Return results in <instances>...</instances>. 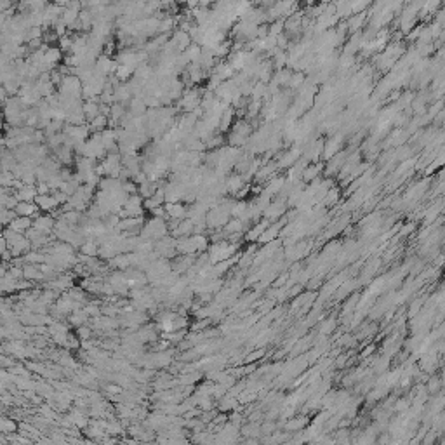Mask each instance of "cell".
I'll list each match as a JSON object with an SVG mask.
<instances>
[{"instance_id": "1", "label": "cell", "mask_w": 445, "mask_h": 445, "mask_svg": "<svg viewBox=\"0 0 445 445\" xmlns=\"http://www.w3.org/2000/svg\"><path fill=\"white\" fill-rule=\"evenodd\" d=\"M287 204H285V198H282V197H279V198H273L268 204V207L263 211V217L268 221H277L280 219V217L283 216V214L287 213Z\"/></svg>"}, {"instance_id": "2", "label": "cell", "mask_w": 445, "mask_h": 445, "mask_svg": "<svg viewBox=\"0 0 445 445\" xmlns=\"http://www.w3.org/2000/svg\"><path fill=\"white\" fill-rule=\"evenodd\" d=\"M54 225H56V217H54V214H50V213H40L38 216L33 217V223H32V226H33L35 230L46 233V235H49V233L54 230Z\"/></svg>"}, {"instance_id": "3", "label": "cell", "mask_w": 445, "mask_h": 445, "mask_svg": "<svg viewBox=\"0 0 445 445\" xmlns=\"http://www.w3.org/2000/svg\"><path fill=\"white\" fill-rule=\"evenodd\" d=\"M299 158H301V148L299 146H296V148H291L289 151L280 153L279 157H275V162H277L279 171H282V169H289V167H291L292 164L297 162Z\"/></svg>"}, {"instance_id": "4", "label": "cell", "mask_w": 445, "mask_h": 445, "mask_svg": "<svg viewBox=\"0 0 445 445\" xmlns=\"http://www.w3.org/2000/svg\"><path fill=\"white\" fill-rule=\"evenodd\" d=\"M310 425V417L308 414H297V416H292L289 419H285L282 423V428L289 433H296V431H303L306 426Z\"/></svg>"}, {"instance_id": "5", "label": "cell", "mask_w": 445, "mask_h": 445, "mask_svg": "<svg viewBox=\"0 0 445 445\" xmlns=\"http://www.w3.org/2000/svg\"><path fill=\"white\" fill-rule=\"evenodd\" d=\"M164 209H165L167 219L181 221L188 216V204H184V202H165Z\"/></svg>"}, {"instance_id": "6", "label": "cell", "mask_w": 445, "mask_h": 445, "mask_svg": "<svg viewBox=\"0 0 445 445\" xmlns=\"http://www.w3.org/2000/svg\"><path fill=\"white\" fill-rule=\"evenodd\" d=\"M283 183H285V176H279V174L271 176V178L268 179V181H264V184H263V192H261V193H264V195H268V197H271V198H275V197H277V195L280 193V190H282Z\"/></svg>"}, {"instance_id": "7", "label": "cell", "mask_w": 445, "mask_h": 445, "mask_svg": "<svg viewBox=\"0 0 445 445\" xmlns=\"http://www.w3.org/2000/svg\"><path fill=\"white\" fill-rule=\"evenodd\" d=\"M35 204H37L38 211L40 213H54V209L59 207L58 200H56V197L52 195V193H44V195H37L33 200Z\"/></svg>"}, {"instance_id": "8", "label": "cell", "mask_w": 445, "mask_h": 445, "mask_svg": "<svg viewBox=\"0 0 445 445\" xmlns=\"http://www.w3.org/2000/svg\"><path fill=\"white\" fill-rule=\"evenodd\" d=\"M322 171H324V162H310L308 165L304 167L303 174H301V181H303L304 184H308L310 181H313V179L320 178Z\"/></svg>"}, {"instance_id": "9", "label": "cell", "mask_w": 445, "mask_h": 445, "mask_svg": "<svg viewBox=\"0 0 445 445\" xmlns=\"http://www.w3.org/2000/svg\"><path fill=\"white\" fill-rule=\"evenodd\" d=\"M37 186L35 184H21L17 190H14V197L17 198V202H33L35 197H37Z\"/></svg>"}, {"instance_id": "10", "label": "cell", "mask_w": 445, "mask_h": 445, "mask_svg": "<svg viewBox=\"0 0 445 445\" xmlns=\"http://www.w3.org/2000/svg\"><path fill=\"white\" fill-rule=\"evenodd\" d=\"M13 211L16 216H26V217H32V219L40 214V211H38L35 202H17V204L14 205Z\"/></svg>"}, {"instance_id": "11", "label": "cell", "mask_w": 445, "mask_h": 445, "mask_svg": "<svg viewBox=\"0 0 445 445\" xmlns=\"http://www.w3.org/2000/svg\"><path fill=\"white\" fill-rule=\"evenodd\" d=\"M246 184V181H244V178H242V174H237V172H233V174L226 176L225 179V188H226V195L233 197L235 193L240 190L242 186Z\"/></svg>"}, {"instance_id": "12", "label": "cell", "mask_w": 445, "mask_h": 445, "mask_svg": "<svg viewBox=\"0 0 445 445\" xmlns=\"http://www.w3.org/2000/svg\"><path fill=\"white\" fill-rule=\"evenodd\" d=\"M82 113L85 116V122H91L96 115H99V99L91 98V99H82Z\"/></svg>"}, {"instance_id": "13", "label": "cell", "mask_w": 445, "mask_h": 445, "mask_svg": "<svg viewBox=\"0 0 445 445\" xmlns=\"http://www.w3.org/2000/svg\"><path fill=\"white\" fill-rule=\"evenodd\" d=\"M171 44L179 50V52H183V50L192 44V38H190V35H188L186 32H181V30L176 28L174 32H172Z\"/></svg>"}, {"instance_id": "14", "label": "cell", "mask_w": 445, "mask_h": 445, "mask_svg": "<svg viewBox=\"0 0 445 445\" xmlns=\"http://www.w3.org/2000/svg\"><path fill=\"white\" fill-rule=\"evenodd\" d=\"M247 228H249V226H247L242 219H238V217H230V219L226 221V225L221 230H223V233L228 237V235H233V233H246Z\"/></svg>"}, {"instance_id": "15", "label": "cell", "mask_w": 445, "mask_h": 445, "mask_svg": "<svg viewBox=\"0 0 445 445\" xmlns=\"http://www.w3.org/2000/svg\"><path fill=\"white\" fill-rule=\"evenodd\" d=\"M367 11H362V13H357V14H351L346 21V26H348V32L349 33H355V32H360V28L363 26L367 19Z\"/></svg>"}, {"instance_id": "16", "label": "cell", "mask_w": 445, "mask_h": 445, "mask_svg": "<svg viewBox=\"0 0 445 445\" xmlns=\"http://www.w3.org/2000/svg\"><path fill=\"white\" fill-rule=\"evenodd\" d=\"M32 223H33V219L32 217H26V216H16L11 219V223H9V228L14 230V231L17 233H26L30 228H32Z\"/></svg>"}, {"instance_id": "17", "label": "cell", "mask_w": 445, "mask_h": 445, "mask_svg": "<svg viewBox=\"0 0 445 445\" xmlns=\"http://www.w3.org/2000/svg\"><path fill=\"white\" fill-rule=\"evenodd\" d=\"M341 195H343V188L339 186H330L329 192H327V195H325V198L322 200L320 204L324 205V207H334V205L339 204V200H341Z\"/></svg>"}, {"instance_id": "18", "label": "cell", "mask_w": 445, "mask_h": 445, "mask_svg": "<svg viewBox=\"0 0 445 445\" xmlns=\"http://www.w3.org/2000/svg\"><path fill=\"white\" fill-rule=\"evenodd\" d=\"M63 52H61V49L59 47H52V46H49L46 49V52H44V58H46V61H47V65H49L50 68H56L59 65V63L63 61Z\"/></svg>"}, {"instance_id": "19", "label": "cell", "mask_w": 445, "mask_h": 445, "mask_svg": "<svg viewBox=\"0 0 445 445\" xmlns=\"http://www.w3.org/2000/svg\"><path fill=\"white\" fill-rule=\"evenodd\" d=\"M87 127H89V131H91V134L92 132H103L106 127H108V116L106 115H96L94 118H92L91 122H87Z\"/></svg>"}, {"instance_id": "20", "label": "cell", "mask_w": 445, "mask_h": 445, "mask_svg": "<svg viewBox=\"0 0 445 445\" xmlns=\"http://www.w3.org/2000/svg\"><path fill=\"white\" fill-rule=\"evenodd\" d=\"M89 320V315L85 312H83V308H77L73 310V312L68 315V322H70V325H73V327H80V325L87 324Z\"/></svg>"}, {"instance_id": "21", "label": "cell", "mask_w": 445, "mask_h": 445, "mask_svg": "<svg viewBox=\"0 0 445 445\" xmlns=\"http://www.w3.org/2000/svg\"><path fill=\"white\" fill-rule=\"evenodd\" d=\"M291 75H292V71L289 70V68H280V70L273 71V77H271V80H275V82L279 83L280 87H287L289 80H291Z\"/></svg>"}, {"instance_id": "22", "label": "cell", "mask_w": 445, "mask_h": 445, "mask_svg": "<svg viewBox=\"0 0 445 445\" xmlns=\"http://www.w3.org/2000/svg\"><path fill=\"white\" fill-rule=\"evenodd\" d=\"M426 391H428L429 395H435V393H438V391L442 390V378L438 374H435V372H431V374L428 376V379H426Z\"/></svg>"}, {"instance_id": "23", "label": "cell", "mask_w": 445, "mask_h": 445, "mask_svg": "<svg viewBox=\"0 0 445 445\" xmlns=\"http://www.w3.org/2000/svg\"><path fill=\"white\" fill-rule=\"evenodd\" d=\"M183 54H184V58L188 59V63H198L200 54H202V47H200L198 44H193L192 42V44L183 50Z\"/></svg>"}, {"instance_id": "24", "label": "cell", "mask_w": 445, "mask_h": 445, "mask_svg": "<svg viewBox=\"0 0 445 445\" xmlns=\"http://www.w3.org/2000/svg\"><path fill=\"white\" fill-rule=\"evenodd\" d=\"M336 325H337V322H336V316H334V315L329 316L327 320H324V318H322L320 325H318V334H320V336H329V334L334 332Z\"/></svg>"}, {"instance_id": "25", "label": "cell", "mask_w": 445, "mask_h": 445, "mask_svg": "<svg viewBox=\"0 0 445 445\" xmlns=\"http://www.w3.org/2000/svg\"><path fill=\"white\" fill-rule=\"evenodd\" d=\"M113 75H115V79L118 80V82H127V80L134 75V68L125 66V65H118Z\"/></svg>"}, {"instance_id": "26", "label": "cell", "mask_w": 445, "mask_h": 445, "mask_svg": "<svg viewBox=\"0 0 445 445\" xmlns=\"http://www.w3.org/2000/svg\"><path fill=\"white\" fill-rule=\"evenodd\" d=\"M228 145L230 146H237V148H246V145H247V139L249 137H246V136H242V134H237V132H233V131H230V134H228Z\"/></svg>"}, {"instance_id": "27", "label": "cell", "mask_w": 445, "mask_h": 445, "mask_svg": "<svg viewBox=\"0 0 445 445\" xmlns=\"http://www.w3.org/2000/svg\"><path fill=\"white\" fill-rule=\"evenodd\" d=\"M304 80H306V77H304V71H292L291 75V80H289V89H292V91H297V89L301 87L304 83Z\"/></svg>"}, {"instance_id": "28", "label": "cell", "mask_w": 445, "mask_h": 445, "mask_svg": "<svg viewBox=\"0 0 445 445\" xmlns=\"http://www.w3.org/2000/svg\"><path fill=\"white\" fill-rule=\"evenodd\" d=\"M425 301H426L425 296H421V297H414V299H412L411 306H409V312H407V316H409V318H412V316H416L417 313L421 312V308L425 306Z\"/></svg>"}, {"instance_id": "29", "label": "cell", "mask_w": 445, "mask_h": 445, "mask_svg": "<svg viewBox=\"0 0 445 445\" xmlns=\"http://www.w3.org/2000/svg\"><path fill=\"white\" fill-rule=\"evenodd\" d=\"M280 33H283V19H275L268 23V35L270 37H279Z\"/></svg>"}, {"instance_id": "30", "label": "cell", "mask_w": 445, "mask_h": 445, "mask_svg": "<svg viewBox=\"0 0 445 445\" xmlns=\"http://www.w3.org/2000/svg\"><path fill=\"white\" fill-rule=\"evenodd\" d=\"M417 230V225L414 223V221H409V223H402L400 225V230H398V237H411L412 233Z\"/></svg>"}, {"instance_id": "31", "label": "cell", "mask_w": 445, "mask_h": 445, "mask_svg": "<svg viewBox=\"0 0 445 445\" xmlns=\"http://www.w3.org/2000/svg\"><path fill=\"white\" fill-rule=\"evenodd\" d=\"M437 438H438V433L435 431V429H428V431L423 435V438H421V444L423 445H429V444H435L437 442Z\"/></svg>"}, {"instance_id": "32", "label": "cell", "mask_w": 445, "mask_h": 445, "mask_svg": "<svg viewBox=\"0 0 445 445\" xmlns=\"http://www.w3.org/2000/svg\"><path fill=\"white\" fill-rule=\"evenodd\" d=\"M423 26L425 25H417V26H414V28L409 32L405 37H407V40L409 42H416L417 40V37H419V33H421V30H423Z\"/></svg>"}, {"instance_id": "33", "label": "cell", "mask_w": 445, "mask_h": 445, "mask_svg": "<svg viewBox=\"0 0 445 445\" xmlns=\"http://www.w3.org/2000/svg\"><path fill=\"white\" fill-rule=\"evenodd\" d=\"M174 2H176V4H184L186 0H174Z\"/></svg>"}]
</instances>
